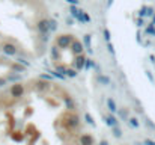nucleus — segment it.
<instances>
[{"instance_id":"f257e3e1","label":"nucleus","mask_w":155,"mask_h":145,"mask_svg":"<svg viewBox=\"0 0 155 145\" xmlns=\"http://www.w3.org/2000/svg\"><path fill=\"white\" fill-rule=\"evenodd\" d=\"M0 145H92L81 116L60 86L30 83L0 104Z\"/></svg>"}]
</instances>
